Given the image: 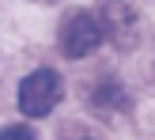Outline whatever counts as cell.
Segmentation results:
<instances>
[{
    "instance_id": "obj_1",
    "label": "cell",
    "mask_w": 155,
    "mask_h": 140,
    "mask_svg": "<svg viewBox=\"0 0 155 140\" xmlns=\"http://www.w3.org/2000/svg\"><path fill=\"white\" fill-rule=\"evenodd\" d=\"M61 102V76L53 68H38L23 80L19 87V110L27 118H45L53 106Z\"/></svg>"
},
{
    "instance_id": "obj_2",
    "label": "cell",
    "mask_w": 155,
    "mask_h": 140,
    "mask_svg": "<svg viewBox=\"0 0 155 140\" xmlns=\"http://www.w3.org/2000/svg\"><path fill=\"white\" fill-rule=\"evenodd\" d=\"M102 34H106V27L98 23V15L76 12V15H68V19L61 23V49H64L68 57H83V53H91L102 42Z\"/></svg>"
},
{
    "instance_id": "obj_3",
    "label": "cell",
    "mask_w": 155,
    "mask_h": 140,
    "mask_svg": "<svg viewBox=\"0 0 155 140\" xmlns=\"http://www.w3.org/2000/svg\"><path fill=\"white\" fill-rule=\"evenodd\" d=\"M0 140H34V133H30L27 125H12V129L0 133Z\"/></svg>"
}]
</instances>
